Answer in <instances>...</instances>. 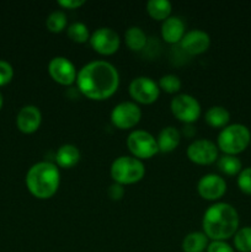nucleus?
Segmentation results:
<instances>
[{"instance_id": "nucleus-1", "label": "nucleus", "mask_w": 251, "mask_h": 252, "mask_svg": "<svg viewBox=\"0 0 251 252\" xmlns=\"http://www.w3.org/2000/svg\"><path fill=\"white\" fill-rule=\"evenodd\" d=\"M75 83L81 95L94 101H103L118 90L120 73L110 62L93 61L79 69Z\"/></svg>"}, {"instance_id": "nucleus-2", "label": "nucleus", "mask_w": 251, "mask_h": 252, "mask_svg": "<svg viewBox=\"0 0 251 252\" xmlns=\"http://www.w3.org/2000/svg\"><path fill=\"white\" fill-rule=\"evenodd\" d=\"M239 213L231 204L218 202L207 208L202 219V228L212 241H226L233 238L239 229Z\"/></svg>"}, {"instance_id": "nucleus-3", "label": "nucleus", "mask_w": 251, "mask_h": 252, "mask_svg": "<svg viewBox=\"0 0 251 252\" xmlns=\"http://www.w3.org/2000/svg\"><path fill=\"white\" fill-rule=\"evenodd\" d=\"M25 182L29 192L34 198L49 199L58 191L61 172L53 162L39 161L30 167Z\"/></svg>"}, {"instance_id": "nucleus-4", "label": "nucleus", "mask_w": 251, "mask_h": 252, "mask_svg": "<svg viewBox=\"0 0 251 252\" xmlns=\"http://www.w3.org/2000/svg\"><path fill=\"white\" fill-rule=\"evenodd\" d=\"M251 143V132L245 125L233 123L220 130L217 138V147L223 154L238 155L246 150Z\"/></svg>"}, {"instance_id": "nucleus-5", "label": "nucleus", "mask_w": 251, "mask_h": 252, "mask_svg": "<svg viewBox=\"0 0 251 252\" xmlns=\"http://www.w3.org/2000/svg\"><path fill=\"white\" fill-rule=\"evenodd\" d=\"M110 174L113 182L127 186L143 180L145 175V166L142 160L130 155H123L113 160Z\"/></svg>"}, {"instance_id": "nucleus-6", "label": "nucleus", "mask_w": 251, "mask_h": 252, "mask_svg": "<svg viewBox=\"0 0 251 252\" xmlns=\"http://www.w3.org/2000/svg\"><path fill=\"white\" fill-rule=\"evenodd\" d=\"M127 147L132 153V157L139 160L150 159L159 153L157 138L143 129H135L129 133L127 138Z\"/></svg>"}, {"instance_id": "nucleus-7", "label": "nucleus", "mask_w": 251, "mask_h": 252, "mask_svg": "<svg viewBox=\"0 0 251 252\" xmlns=\"http://www.w3.org/2000/svg\"><path fill=\"white\" fill-rule=\"evenodd\" d=\"M172 115L185 125H192L202 115V108L198 100L188 94H179L170 102Z\"/></svg>"}, {"instance_id": "nucleus-8", "label": "nucleus", "mask_w": 251, "mask_h": 252, "mask_svg": "<svg viewBox=\"0 0 251 252\" xmlns=\"http://www.w3.org/2000/svg\"><path fill=\"white\" fill-rule=\"evenodd\" d=\"M128 91L134 102L142 105H152L160 95L159 85L149 76H137L133 79L128 86Z\"/></svg>"}, {"instance_id": "nucleus-9", "label": "nucleus", "mask_w": 251, "mask_h": 252, "mask_svg": "<svg viewBox=\"0 0 251 252\" xmlns=\"http://www.w3.org/2000/svg\"><path fill=\"white\" fill-rule=\"evenodd\" d=\"M142 110L132 101H123L111 111V122L118 129H130L140 122Z\"/></svg>"}, {"instance_id": "nucleus-10", "label": "nucleus", "mask_w": 251, "mask_h": 252, "mask_svg": "<svg viewBox=\"0 0 251 252\" xmlns=\"http://www.w3.org/2000/svg\"><path fill=\"white\" fill-rule=\"evenodd\" d=\"M90 46L101 56H112L118 51L121 39L117 32L110 27H100L91 33Z\"/></svg>"}, {"instance_id": "nucleus-11", "label": "nucleus", "mask_w": 251, "mask_h": 252, "mask_svg": "<svg viewBox=\"0 0 251 252\" xmlns=\"http://www.w3.org/2000/svg\"><path fill=\"white\" fill-rule=\"evenodd\" d=\"M187 158L193 164L212 165L219 158V149L217 144L208 139H197L187 148Z\"/></svg>"}, {"instance_id": "nucleus-12", "label": "nucleus", "mask_w": 251, "mask_h": 252, "mask_svg": "<svg viewBox=\"0 0 251 252\" xmlns=\"http://www.w3.org/2000/svg\"><path fill=\"white\" fill-rule=\"evenodd\" d=\"M48 74L56 83L63 86L73 85L76 81L75 65L65 57H54L48 63Z\"/></svg>"}, {"instance_id": "nucleus-13", "label": "nucleus", "mask_w": 251, "mask_h": 252, "mask_svg": "<svg viewBox=\"0 0 251 252\" xmlns=\"http://www.w3.org/2000/svg\"><path fill=\"white\" fill-rule=\"evenodd\" d=\"M197 192L206 201H218L225 194L226 182L217 174H207L199 179Z\"/></svg>"}, {"instance_id": "nucleus-14", "label": "nucleus", "mask_w": 251, "mask_h": 252, "mask_svg": "<svg viewBox=\"0 0 251 252\" xmlns=\"http://www.w3.org/2000/svg\"><path fill=\"white\" fill-rule=\"evenodd\" d=\"M179 46L187 56H198L208 51L211 46V37L202 30H191L185 33Z\"/></svg>"}, {"instance_id": "nucleus-15", "label": "nucleus", "mask_w": 251, "mask_h": 252, "mask_svg": "<svg viewBox=\"0 0 251 252\" xmlns=\"http://www.w3.org/2000/svg\"><path fill=\"white\" fill-rule=\"evenodd\" d=\"M42 123V113L34 105H26L20 108L16 116V127L24 134H32L38 130Z\"/></svg>"}, {"instance_id": "nucleus-16", "label": "nucleus", "mask_w": 251, "mask_h": 252, "mask_svg": "<svg viewBox=\"0 0 251 252\" xmlns=\"http://www.w3.org/2000/svg\"><path fill=\"white\" fill-rule=\"evenodd\" d=\"M185 24L179 16H170L161 24V37L166 43L179 44L184 38Z\"/></svg>"}, {"instance_id": "nucleus-17", "label": "nucleus", "mask_w": 251, "mask_h": 252, "mask_svg": "<svg viewBox=\"0 0 251 252\" xmlns=\"http://www.w3.org/2000/svg\"><path fill=\"white\" fill-rule=\"evenodd\" d=\"M180 142H181V133L172 126L162 128L157 138V148L161 153L174 152L179 147Z\"/></svg>"}, {"instance_id": "nucleus-18", "label": "nucleus", "mask_w": 251, "mask_h": 252, "mask_svg": "<svg viewBox=\"0 0 251 252\" xmlns=\"http://www.w3.org/2000/svg\"><path fill=\"white\" fill-rule=\"evenodd\" d=\"M80 160V150L74 144H63L56 154L57 166L62 169H71Z\"/></svg>"}, {"instance_id": "nucleus-19", "label": "nucleus", "mask_w": 251, "mask_h": 252, "mask_svg": "<svg viewBox=\"0 0 251 252\" xmlns=\"http://www.w3.org/2000/svg\"><path fill=\"white\" fill-rule=\"evenodd\" d=\"M207 125L212 128H225L230 121V112L223 106H212L204 113Z\"/></svg>"}, {"instance_id": "nucleus-20", "label": "nucleus", "mask_w": 251, "mask_h": 252, "mask_svg": "<svg viewBox=\"0 0 251 252\" xmlns=\"http://www.w3.org/2000/svg\"><path fill=\"white\" fill-rule=\"evenodd\" d=\"M208 245L209 239L203 231H192L185 236L181 248L184 252H204Z\"/></svg>"}, {"instance_id": "nucleus-21", "label": "nucleus", "mask_w": 251, "mask_h": 252, "mask_svg": "<svg viewBox=\"0 0 251 252\" xmlns=\"http://www.w3.org/2000/svg\"><path fill=\"white\" fill-rule=\"evenodd\" d=\"M125 42L130 51L140 52L147 47L148 37L140 27L130 26L125 32Z\"/></svg>"}, {"instance_id": "nucleus-22", "label": "nucleus", "mask_w": 251, "mask_h": 252, "mask_svg": "<svg viewBox=\"0 0 251 252\" xmlns=\"http://www.w3.org/2000/svg\"><path fill=\"white\" fill-rule=\"evenodd\" d=\"M147 11L152 19L165 21L171 16L172 5L167 0H149L147 2Z\"/></svg>"}, {"instance_id": "nucleus-23", "label": "nucleus", "mask_w": 251, "mask_h": 252, "mask_svg": "<svg viewBox=\"0 0 251 252\" xmlns=\"http://www.w3.org/2000/svg\"><path fill=\"white\" fill-rule=\"evenodd\" d=\"M218 169L226 176H238L243 170V162L235 155L223 154L217 160Z\"/></svg>"}, {"instance_id": "nucleus-24", "label": "nucleus", "mask_w": 251, "mask_h": 252, "mask_svg": "<svg viewBox=\"0 0 251 252\" xmlns=\"http://www.w3.org/2000/svg\"><path fill=\"white\" fill-rule=\"evenodd\" d=\"M66 36L74 43H86L90 39V32H89L88 26L84 22H73L66 29Z\"/></svg>"}, {"instance_id": "nucleus-25", "label": "nucleus", "mask_w": 251, "mask_h": 252, "mask_svg": "<svg viewBox=\"0 0 251 252\" xmlns=\"http://www.w3.org/2000/svg\"><path fill=\"white\" fill-rule=\"evenodd\" d=\"M66 24H68V17L66 14L62 10H56L51 12L46 20L47 30L52 33H59L63 30H65Z\"/></svg>"}, {"instance_id": "nucleus-26", "label": "nucleus", "mask_w": 251, "mask_h": 252, "mask_svg": "<svg viewBox=\"0 0 251 252\" xmlns=\"http://www.w3.org/2000/svg\"><path fill=\"white\" fill-rule=\"evenodd\" d=\"M234 238V248L239 252H251V226L239 228Z\"/></svg>"}, {"instance_id": "nucleus-27", "label": "nucleus", "mask_w": 251, "mask_h": 252, "mask_svg": "<svg viewBox=\"0 0 251 252\" xmlns=\"http://www.w3.org/2000/svg\"><path fill=\"white\" fill-rule=\"evenodd\" d=\"M160 90L165 91L167 94H177L181 90L182 83L180 78L174 74H166V75L161 76L157 83Z\"/></svg>"}, {"instance_id": "nucleus-28", "label": "nucleus", "mask_w": 251, "mask_h": 252, "mask_svg": "<svg viewBox=\"0 0 251 252\" xmlns=\"http://www.w3.org/2000/svg\"><path fill=\"white\" fill-rule=\"evenodd\" d=\"M236 184L244 194L251 196V167H245L241 170L236 179Z\"/></svg>"}, {"instance_id": "nucleus-29", "label": "nucleus", "mask_w": 251, "mask_h": 252, "mask_svg": "<svg viewBox=\"0 0 251 252\" xmlns=\"http://www.w3.org/2000/svg\"><path fill=\"white\" fill-rule=\"evenodd\" d=\"M14 78V68L6 61L0 59V88L7 85Z\"/></svg>"}, {"instance_id": "nucleus-30", "label": "nucleus", "mask_w": 251, "mask_h": 252, "mask_svg": "<svg viewBox=\"0 0 251 252\" xmlns=\"http://www.w3.org/2000/svg\"><path fill=\"white\" fill-rule=\"evenodd\" d=\"M125 186L120 184H116L113 182L112 185H110V187L107 189V196L110 197V199L112 201H121L125 196Z\"/></svg>"}, {"instance_id": "nucleus-31", "label": "nucleus", "mask_w": 251, "mask_h": 252, "mask_svg": "<svg viewBox=\"0 0 251 252\" xmlns=\"http://www.w3.org/2000/svg\"><path fill=\"white\" fill-rule=\"evenodd\" d=\"M207 252H234V249L226 241H211Z\"/></svg>"}, {"instance_id": "nucleus-32", "label": "nucleus", "mask_w": 251, "mask_h": 252, "mask_svg": "<svg viewBox=\"0 0 251 252\" xmlns=\"http://www.w3.org/2000/svg\"><path fill=\"white\" fill-rule=\"evenodd\" d=\"M85 4V0H59L58 5L63 9L68 10H75L81 7Z\"/></svg>"}, {"instance_id": "nucleus-33", "label": "nucleus", "mask_w": 251, "mask_h": 252, "mask_svg": "<svg viewBox=\"0 0 251 252\" xmlns=\"http://www.w3.org/2000/svg\"><path fill=\"white\" fill-rule=\"evenodd\" d=\"M2 105H4V97H2V94L0 91V110L2 108Z\"/></svg>"}, {"instance_id": "nucleus-34", "label": "nucleus", "mask_w": 251, "mask_h": 252, "mask_svg": "<svg viewBox=\"0 0 251 252\" xmlns=\"http://www.w3.org/2000/svg\"><path fill=\"white\" fill-rule=\"evenodd\" d=\"M250 145H251V143H250Z\"/></svg>"}]
</instances>
